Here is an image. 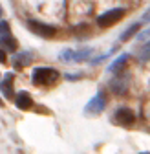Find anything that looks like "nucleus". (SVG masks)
I'll return each mask as SVG.
<instances>
[{"instance_id": "7", "label": "nucleus", "mask_w": 150, "mask_h": 154, "mask_svg": "<svg viewBox=\"0 0 150 154\" xmlns=\"http://www.w3.org/2000/svg\"><path fill=\"white\" fill-rule=\"evenodd\" d=\"M28 28L37 33L39 37H44V38H51L57 35V29L53 26H48V24H42V22H37V20H28Z\"/></svg>"}, {"instance_id": "20", "label": "nucleus", "mask_w": 150, "mask_h": 154, "mask_svg": "<svg viewBox=\"0 0 150 154\" xmlns=\"http://www.w3.org/2000/svg\"><path fill=\"white\" fill-rule=\"evenodd\" d=\"M0 105H2V101H0Z\"/></svg>"}, {"instance_id": "5", "label": "nucleus", "mask_w": 150, "mask_h": 154, "mask_svg": "<svg viewBox=\"0 0 150 154\" xmlns=\"http://www.w3.org/2000/svg\"><path fill=\"white\" fill-rule=\"evenodd\" d=\"M114 121L121 127H132L136 123V114L132 112V108H126V106H121L114 112Z\"/></svg>"}, {"instance_id": "18", "label": "nucleus", "mask_w": 150, "mask_h": 154, "mask_svg": "<svg viewBox=\"0 0 150 154\" xmlns=\"http://www.w3.org/2000/svg\"><path fill=\"white\" fill-rule=\"evenodd\" d=\"M148 35H150V29H146V31H145V33H141V35H139V38H146V37H148Z\"/></svg>"}, {"instance_id": "1", "label": "nucleus", "mask_w": 150, "mask_h": 154, "mask_svg": "<svg viewBox=\"0 0 150 154\" xmlns=\"http://www.w3.org/2000/svg\"><path fill=\"white\" fill-rule=\"evenodd\" d=\"M31 81L35 86H51L59 81V72L55 68H35L31 73Z\"/></svg>"}, {"instance_id": "19", "label": "nucleus", "mask_w": 150, "mask_h": 154, "mask_svg": "<svg viewBox=\"0 0 150 154\" xmlns=\"http://www.w3.org/2000/svg\"><path fill=\"white\" fill-rule=\"evenodd\" d=\"M0 15H2V6H0Z\"/></svg>"}, {"instance_id": "17", "label": "nucleus", "mask_w": 150, "mask_h": 154, "mask_svg": "<svg viewBox=\"0 0 150 154\" xmlns=\"http://www.w3.org/2000/svg\"><path fill=\"white\" fill-rule=\"evenodd\" d=\"M143 20H145V22H150V8H148V9H146V13L143 15Z\"/></svg>"}, {"instance_id": "9", "label": "nucleus", "mask_w": 150, "mask_h": 154, "mask_svg": "<svg viewBox=\"0 0 150 154\" xmlns=\"http://www.w3.org/2000/svg\"><path fill=\"white\" fill-rule=\"evenodd\" d=\"M0 90L6 95V99L15 101V92H13V73H6V77L0 81Z\"/></svg>"}, {"instance_id": "14", "label": "nucleus", "mask_w": 150, "mask_h": 154, "mask_svg": "<svg viewBox=\"0 0 150 154\" xmlns=\"http://www.w3.org/2000/svg\"><path fill=\"white\" fill-rule=\"evenodd\" d=\"M137 57L139 61H150V41L141 44V48L137 50Z\"/></svg>"}, {"instance_id": "16", "label": "nucleus", "mask_w": 150, "mask_h": 154, "mask_svg": "<svg viewBox=\"0 0 150 154\" xmlns=\"http://www.w3.org/2000/svg\"><path fill=\"white\" fill-rule=\"evenodd\" d=\"M79 77H81V75H71V73H68V75H66V79H68V81H77Z\"/></svg>"}, {"instance_id": "2", "label": "nucleus", "mask_w": 150, "mask_h": 154, "mask_svg": "<svg viewBox=\"0 0 150 154\" xmlns=\"http://www.w3.org/2000/svg\"><path fill=\"white\" fill-rule=\"evenodd\" d=\"M93 53V48H79V50H62L61 51V61L64 63H82V61H88L90 55Z\"/></svg>"}, {"instance_id": "12", "label": "nucleus", "mask_w": 150, "mask_h": 154, "mask_svg": "<svg viewBox=\"0 0 150 154\" xmlns=\"http://www.w3.org/2000/svg\"><path fill=\"white\" fill-rule=\"evenodd\" d=\"M31 61H33V57H31V53H29V51H20L18 55H15V59H13V66L20 70V68L28 66Z\"/></svg>"}, {"instance_id": "6", "label": "nucleus", "mask_w": 150, "mask_h": 154, "mask_svg": "<svg viewBox=\"0 0 150 154\" xmlns=\"http://www.w3.org/2000/svg\"><path fill=\"white\" fill-rule=\"evenodd\" d=\"M104 106H106V95H104L103 90H99V92L88 101V105L84 106V110H86V114H101V112L104 110Z\"/></svg>"}, {"instance_id": "10", "label": "nucleus", "mask_w": 150, "mask_h": 154, "mask_svg": "<svg viewBox=\"0 0 150 154\" xmlns=\"http://www.w3.org/2000/svg\"><path fill=\"white\" fill-rule=\"evenodd\" d=\"M110 90L114 92V94H117V95L126 94V92H128V77H126V75L116 77V79L110 83Z\"/></svg>"}, {"instance_id": "15", "label": "nucleus", "mask_w": 150, "mask_h": 154, "mask_svg": "<svg viewBox=\"0 0 150 154\" xmlns=\"http://www.w3.org/2000/svg\"><path fill=\"white\" fill-rule=\"evenodd\" d=\"M8 61V55H6V48H0V63H6Z\"/></svg>"}, {"instance_id": "4", "label": "nucleus", "mask_w": 150, "mask_h": 154, "mask_svg": "<svg viewBox=\"0 0 150 154\" xmlns=\"http://www.w3.org/2000/svg\"><path fill=\"white\" fill-rule=\"evenodd\" d=\"M0 44L2 48H6L8 51H15L16 50V38L11 35V28L6 20L0 22Z\"/></svg>"}, {"instance_id": "3", "label": "nucleus", "mask_w": 150, "mask_h": 154, "mask_svg": "<svg viewBox=\"0 0 150 154\" xmlns=\"http://www.w3.org/2000/svg\"><path fill=\"white\" fill-rule=\"evenodd\" d=\"M123 17H124V9H123V8H116V9L104 11V13L97 18V26H101V28H110V26H114L116 22H119Z\"/></svg>"}, {"instance_id": "13", "label": "nucleus", "mask_w": 150, "mask_h": 154, "mask_svg": "<svg viewBox=\"0 0 150 154\" xmlns=\"http://www.w3.org/2000/svg\"><path fill=\"white\" fill-rule=\"evenodd\" d=\"M137 31H139V24L136 22V24H132V26H128V28L121 33V37H119V38H121L123 42H126V41H130V38H132Z\"/></svg>"}, {"instance_id": "8", "label": "nucleus", "mask_w": 150, "mask_h": 154, "mask_svg": "<svg viewBox=\"0 0 150 154\" xmlns=\"http://www.w3.org/2000/svg\"><path fill=\"white\" fill-rule=\"evenodd\" d=\"M15 105L20 110H29V108H33V97L29 95V92L22 90V92L15 94Z\"/></svg>"}, {"instance_id": "11", "label": "nucleus", "mask_w": 150, "mask_h": 154, "mask_svg": "<svg viewBox=\"0 0 150 154\" xmlns=\"http://www.w3.org/2000/svg\"><path fill=\"white\" fill-rule=\"evenodd\" d=\"M128 61H130V55H128V53H123V55H119L117 59H116L114 63H112V64L108 66V72H114V73H119V72H123V70L126 68Z\"/></svg>"}]
</instances>
